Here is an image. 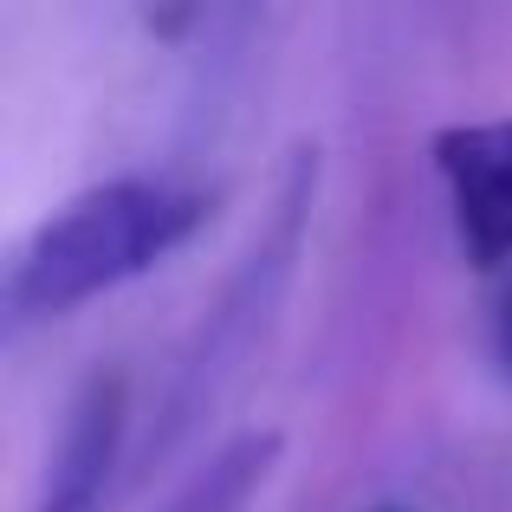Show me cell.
<instances>
[{"label":"cell","instance_id":"obj_2","mask_svg":"<svg viewBox=\"0 0 512 512\" xmlns=\"http://www.w3.org/2000/svg\"><path fill=\"white\" fill-rule=\"evenodd\" d=\"M312 195H318V150H299L292 169H286V182H279V201H273V214H266V227L253 234V247H247V260L234 266L227 292L214 299L201 338L188 344L182 376H175L169 409H163V428H156V441H150V461H163L175 441L214 409L227 376L247 363V350L273 325L279 299H286V286H292V266H299L305 227H312Z\"/></svg>","mask_w":512,"mask_h":512},{"label":"cell","instance_id":"obj_1","mask_svg":"<svg viewBox=\"0 0 512 512\" xmlns=\"http://www.w3.org/2000/svg\"><path fill=\"white\" fill-rule=\"evenodd\" d=\"M201 214H208V201L175 182L117 175V182L85 188L20 240L7 266V318L39 325V318H65L130 286L195 234Z\"/></svg>","mask_w":512,"mask_h":512},{"label":"cell","instance_id":"obj_4","mask_svg":"<svg viewBox=\"0 0 512 512\" xmlns=\"http://www.w3.org/2000/svg\"><path fill=\"white\" fill-rule=\"evenodd\" d=\"M124 428H130V383L124 370H98L65 409L39 512H104V493L117 480V454H124Z\"/></svg>","mask_w":512,"mask_h":512},{"label":"cell","instance_id":"obj_5","mask_svg":"<svg viewBox=\"0 0 512 512\" xmlns=\"http://www.w3.org/2000/svg\"><path fill=\"white\" fill-rule=\"evenodd\" d=\"M279 448H286V441H279L273 428H247V435L221 441V448L175 487V500L163 512H247L260 500V487L273 480Z\"/></svg>","mask_w":512,"mask_h":512},{"label":"cell","instance_id":"obj_3","mask_svg":"<svg viewBox=\"0 0 512 512\" xmlns=\"http://www.w3.org/2000/svg\"><path fill=\"white\" fill-rule=\"evenodd\" d=\"M454 195V227L474 266H512V117L448 124L428 143Z\"/></svg>","mask_w":512,"mask_h":512},{"label":"cell","instance_id":"obj_6","mask_svg":"<svg viewBox=\"0 0 512 512\" xmlns=\"http://www.w3.org/2000/svg\"><path fill=\"white\" fill-rule=\"evenodd\" d=\"M201 7H208V0H156L150 7V33L156 39H182L188 26L201 20Z\"/></svg>","mask_w":512,"mask_h":512},{"label":"cell","instance_id":"obj_7","mask_svg":"<svg viewBox=\"0 0 512 512\" xmlns=\"http://www.w3.org/2000/svg\"><path fill=\"white\" fill-rule=\"evenodd\" d=\"M493 344H500V363L512 370V292L500 299V312H493Z\"/></svg>","mask_w":512,"mask_h":512}]
</instances>
